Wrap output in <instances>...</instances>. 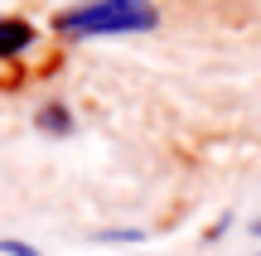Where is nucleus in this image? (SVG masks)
<instances>
[{
  "label": "nucleus",
  "instance_id": "nucleus-1",
  "mask_svg": "<svg viewBox=\"0 0 261 256\" xmlns=\"http://www.w3.org/2000/svg\"><path fill=\"white\" fill-rule=\"evenodd\" d=\"M160 24V10L150 0H87L54 19L58 34L68 39H102V34H145Z\"/></svg>",
  "mask_w": 261,
  "mask_h": 256
},
{
  "label": "nucleus",
  "instance_id": "nucleus-2",
  "mask_svg": "<svg viewBox=\"0 0 261 256\" xmlns=\"http://www.w3.org/2000/svg\"><path fill=\"white\" fill-rule=\"evenodd\" d=\"M34 44V24L29 19H0V58H15V53H24V48Z\"/></svg>",
  "mask_w": 261,
  "mask_h": 256
},
{
  "label": "nucleus",
  "instance_id": "nucleus-3",
  "mask_svg": "<svg viewBox=\"0 0 261 256\" xmlns=\"http://www.w3.org/2000/svg\"><path fill=\"white\" fill-rule=\"evenodd\" d=\"M39 126H44V131H73V116L63 111V106H44V111H39Z\"/></svg>",
  "mask_w": 261,
  "mask_h": 256
},
{
  "label": "nucleus",
  "instance_id": "nucleus-4",
  "mask_svg": "<svg viewBox=\"0 0 261 256\" xmlns=\"http://www.w3.org/2000/svg\"><path fill=\"white\" fill-rule=\"evenodd\" d=\"M0 251H5V256H39L29 242H15V237H0Z\"/></svg>",
  "mask_w": 261,
  "mask_h": 256
},
{
  "label": "nucleus",
  "instance_id": "nucleus-5",
  "mask_svg": "<svg viewBox=\"0 0 261 256\" xmlns=\"http://www.w3.org/2000/svg\"><path fill=\"white\" fill-rule=\"evenodd\" d=\"M256 232H261V222H256Z\"/></svg>",
  "mask_w": 261,
  "mask_h": 256
}]
</instances>
